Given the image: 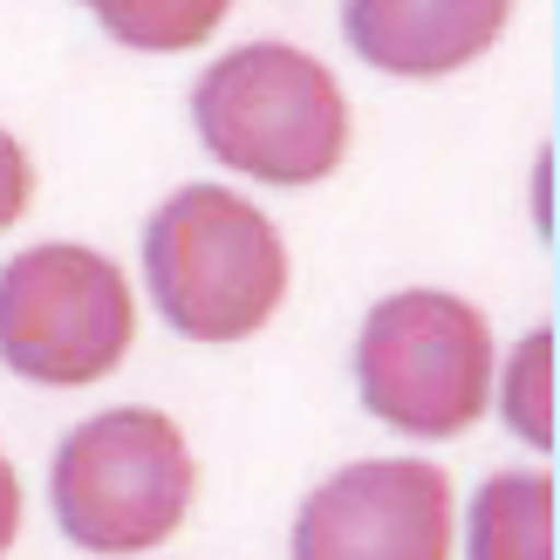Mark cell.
Listing matches in <instances>:
<instances>
[{
	"instance_id": "obj_8",
	"label": "cell",
	"mask_w": 560,
	"mask_h": 560,
	"mask_svg": "<svg viewBox=\"0 0 560 560\" xmlns=\"http://www.w3.org/2000/svg\"><path fill=\"white\" fill-rule=\"evenodd\" d=\"M465 553L471 560H553V479L547 471H492L471 492Z\"/></svg>"
},
{
	"instance_id": "obj_9",
	"label": "cell",
	"mask_w": 560,
	"mask_h": 560,
	"mask_svg": "<svg viewBox=\"0 0 560 560\" xmlns=\"http://www.w3.org/2000/svg\"><path fill=\"white\" fill-rule=\"evenodd\" d=\"M96 14V27L124 48L144 55H185L199 48L219 21H226L233 0H82Z\"/></svg>"
},
{
	"instance_id": "obj_10",
	"label": "cell",
	"mask_w": 560,
	"mask_h": 560,
	"mask_svg": "<svg viewBox=\"0 0 560 560\" xmlns=\"http://www.w3.org/2000/svg\"><path fill=\"white\" fill-rule=\"evenodd\" d=\"M506 424L513 438H526L534 452H553V328H534L506 362Z\"/></svg>"
},
{
	"instance_id": "obj_12",
	"label": "cell",
	"mask_w": 560,
	"mask_h": 560,
	"mask_svg": "<svg viewBox=\"0 0 560 560\" xmlns=\"http://www.w3.org/2000/svg\"><path fill=\"white\" fill-rule=\"evenodd\" d=\"M14 534H21V479H14V465L0 458V553L14 547Z\"/></svg>"
},
{
	"instance_id": "obj_1",
	"label": "cell",
	"mask_w": 560,
	"mask_h": 560,
	"mask_svg": "<svg viewBox=\"0 0 560 560\" xmlns=\"http://www.w3.org/2000/svg\"><path fill=\"white\" fill-rule=\"evenodd\" d=\"M144 280L185 342H246L288 301V246L254 199L185 185L144 226Z\"/></svg>"
},
{
	"instance_id": "obj_2",
	"label": "cell",
	"mask_w": 560,
	"mask_h": 560,
	"mask_svg": "<svg viewBox=\"0 0 560 560\" xmlns=\"http://www.w3.org/2000/svg\"><path fill=\"white\" fill-rule=\"evenodd\" d=\"M206 151L260 185H322L349 158V96L294 42H246L191 82Z\"/></svg>"
},
{
	"instance_id": "obj_4",
	"label": "cell",
	"mask_w": 560,
	"mask_h": 560,
	"mask_svg": "<svg viewBox=\"0 0 560 560\" xmlns=\"http://www.w3.org/2000/svg\"><path fill=\"white\" fill-rule=\"evenodd\" d=\"M355 389L404 438H458L492 397V328L444 288H404L355 335Z\"/></svg>"
},
{
	"instance_id": "obj_6",
	"label": "cell",
	"mask_w": 560,
	"mask_h": 560,
	"mask_svg": "<svg viewBox=\"0 0 560 560\" xmlns=\"http://www.w3.org/2000/svg\"><path fill=\"white\" fill-rule=\"evenodd\" d=\"M294 560H452V479L424 458H362L294 513Z\"/></svg>"
},
{
	"instance_id": "obj_7",
	"label": "cell",
	"mask_w": 560,
	"mask_h": 560,
	"mask_svg": "<svg viewBox=\"0 0 560 560\" xmlns=\"http://www.w3.org/2000/svg\"><path fill=\"white\" fill-rule=\"evenodd\" d=\"M513 0H342V35L370 69L431 82L458 75L506 35Z\"/></svg>"
},
{
	"instance_id": "obj_5",
	"label": "cell",
	"mask_w": 560,
	"mask_h": 560,
	"mask_svg": "<svg viewBox=\"0 0 560 560\" xmlns=\"http://www.w3.org/2000/svg\"><path fill=\"white\" fill-rule=\"evenodd\" d=\"M137 342V301L117 260L48 240L0 267V362L27 383L82 389L109 376Z\"/></svg>"
},
{
	"instance_id": "obj_3",
	"label": "cell",
	"mask_w": 560,
	"mask_h": 560,
	"mask_svg": "<svg viewBox=\"0 0 560 560\" xmlns=\"http://www.w3.org/2000/svg\"><path fill=\"white\" fill-rule=\"evenodd\" d=\"M55 526L82 553H151L185 526L191 492H199V465L191 444L164 410L124 404L75 424L55 452Z\"/></svg>"
},
{
	"instance_id": "obj_11",
	"label": "cell",
	"mask_w": 560,
	"mask_h": 560,
	"mask_svg": "<svg viewBox=\"0 0 560 560\" xmlns=\"http://www.w3.org/2000/svg\"><path fill=\"white\" fill-rule=\"evenodd\" d=\"M27 199H35V164H27V151L0 130V233L27 212Z\"/></svg>"
}]
</instances>
